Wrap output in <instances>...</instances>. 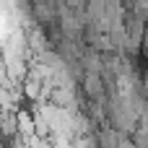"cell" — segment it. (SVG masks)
Returning <instances> with one entry per match:
<instances>
[{
  "label": "cell",
  "mask_w": 148,
  "mask_h": 148,
  "mask_svg": "<svg viewBox=\"0 0 148 148\" xmlns=\"http://www.w3.org/2000/svg\"><path fill=\"white\" fill-rule=\"evenodd\" d=\"M68 3H70V5H73V8H75V5H81V3H83V0H68Z\"/></svg>",
  "instance_id": "1"
}]
</instances>
